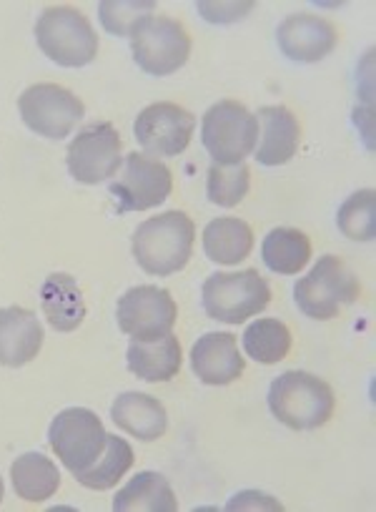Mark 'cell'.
<instances>
[{"instance_id":"cell-1","label":"cell","mask_w":376,"mask_h":512,"mask_svg":"<svg viewBox=\"0 0 376 512\" xmlns=\"http://www.w3.org/2000/svg\"><path fill=\"white\" fill-rule=\"evenodd\" d=\"M196 226L191 216L171 209L143 221L131 239L133 259L151 277L181 272L194 254Z\"/></svg>"},{"instance_id":"cell-2","label":"cell","mask_w":376,"mask_h":512,"mask_svg":"<svg viewBox=\"0 0 376 512\" xmlns=\"http://www.w3.org/2000/svg\"><path fill=\"white\" fill-rule=\"evenodd\" d=\"M269 410L289 430H319L334 417L336 397L321 377L291 369L271 382Z\"/></svg>"},{"instance_id":"cell-3","label":"cell","mask_w":376,"mask_h":512,"mask_svg":"<svg viewBox=\"0 0 376 512\" xmlns=\"http://www.w3.org/2000/svg\"><path fill=\"white\" fill-rule=\"evenodd\" d=\"M361 297V284L341 256L326 254L294 287V302L316 322L336 319Z\"/></svg>"},{"instance_id":"cell-4","label":"cell","mask_w":376,"mask_h":512,"mask_svg":"<svg viewBox=\"0 0 376 512\" xmlns=\"http://www.w3.org/2000/svg\"><path fill=\"white\" fill-rule=\"evenodd\" d=\"M36 43L48 61L63 68H83L98 56L96 31L73 6L46 8L36 23Z\"/></svg>"},{"instance_id":"cell-5","label":"cell","mask_w":376,"mask_h":512,"mask_svg":"<svg viewBox=\"0 0 376 512\" xmlns=\"http://www.w3.org/2000/svg\"><path fill=\"white\" fill-rule=\"evenodd\" d=\"M204 309L221 324H244L271 304V287L256 269L216 272L204 282Z\"/></svg>"},{"instance_id":"cell-6","label":"cell","mask_w":376,"mask_h":512,"mask_svg":"<svg viewBox=\"0 0 376 512\" xmlns=\"http://www.w3.org/2000/svg\"><path fill=\"white\" fill-rule=\"evenodd\" d=\"M259 139V121L239 101L214 103L201 123V141L214 159V164H241L254 154Z\"/></svg>"},{"instance_id":"cell-7","label":"cell","mask_w":376,"mask_h":512,"mask_svg":"<svg viewBox=\"0 0 376 512\" xmlns=\"http://www.w3.org/2000/svg\"><path fill=\"white\" fill-rule=\"evenodd\" d=\"M133 61L148 76H171L191 56V36L176 18L148 16L131 31Z\"/></svg>"},{"instance_id":"cell-8","label":"cell","mask_w":376,"mask_h":512,"mask_svg":"<svg viewBox=\"0 0 376 512\" xmlns=\"http://www.w3.org/2000/svg\"><path fill=\"white\" fill-rule=\"evenodd\" d=\"M108 432L101 417L86 407H68L61 410L51 422L48 442L56 457H61L68 472H81L91 467L106 450Z\"/></svg>"},{"instance_id":"cell-9","label":"cell","mask_w":376,"mask_h":512,"mask_svg":"<svg viewBox=\"0 0 376 512\" xmlns=\"http://www.w3.org/2000/svg\"><path fill=\"white\" fill-rule=\"evenodd\" d=\"M18 111L33 134L61 141L81 123L86 106L76 93L58 83H36L18 98Z\"/></svg>"},{"instance_id":"cell-10","label":"cell","mask_w":376,"mask_h":512,"mask_svg":"<svg viewBox=\"0 0 376 512\" xmlns=\"http://www.w3.org/2000/svg\"><path fill=\"white\" fill-rule=\"evenodd\" d=\"M68 171L78 184L98 186L118 176L123 166V141L113 123H91L68 144Z\"/></svg>"},{"instance_id":"cell-11","label":"cell","mask_w":376,"mask_h":512,"mask_svg":"<svg viewBox=\"0 0 376 512\" xmlns=\"http://www.w3.org/2000/svg\"><path fill=\"white\" fill-rule=\"evenodd\" d=\"M118 327L123 334L138 342H158L173 332L178 319V307L171 292L161 287H133L118 299Z\"/></svg>"},{"instance_id":"cell-12","label":"cell","mask_w":376,"mask_h":512,"mask_svg":"<svg viewBox=\"0 0 376 512\" xmlns=\"http://www.w3.org/2000/svg\"><path fill=\"white\" fill-rule=\"evenodd\" d=\"M173 176L156 156L133 151L123 161L121 176L111 181V196L118 211H148L171 196Z\"/></svg>"},{"instance_id":"cell-13","label":"cell","mask_w":376,"mask_h":512,"mask_svg":"<svg viewBox=\"0 0 376 512\" xmlns=\"http://www.w3.org/2000/svg\"><path fill=\"white\" fill-rule=\"evenodd\" d=\"M196 131V116L171 101L151 103L138 113L133 136L148 156H178L188 149Z\"/></svg>"},{"instance_id":"cell-14","label":"cell","mask_w":376,"mask_h":512,"mask_svg":"<svg viewBox=\"0 0 376 512\" xmlns=\"http://www.w3.org/2000/svg\"><path fill=\"white\" fill-rule=\"evenodd\" d=\"M276 43L289 61L319 63L339 46V28L316 13H291L276 28Z\"/></svg>"},{"instance_id":"cell-15","label":"cell","mask_w":376,"mask_h":512,"mask_svg":"<svg viewBox=\"0 0 376 512\" xmlns=\"http://www.w3.org/2000/svg\"><path fill=\"white\" fill-rule=\"evenodd\" d=\"M191 367L204 384L226 387L244 374L246 359L241 357L239 339L229 332H209L191 349Z\"/></svg>"},{"instance_id":"cell-16","label":"cell","mask_w":376,"mask_h":512,"mask_svg":"<svg viewBox=\"0 0 376 512\" xmlns=\"http://www.w3.org/2000/svg\"><path fill=\"white\" fill-rule=\"evenodd\" d=\"M259 139L254 156L261 166H284L301 146V126L286 106H264L256 113Z\"/></svg>"},{"instance_id":"cell-17","label":"cell","mask_w":376,"mask_h":512,"mask_svg":"<svg viewBox=\"0 0 376 512\" xmlns=\"http://www.w3.org/2000/svg\"><path fill=\"white\" fill-rule=\"evenodd\" d=\"M46 334L36 312L23 307L0 309V364L26 367L41 354Z\"/></svg>"},{"instance_id":"cell-18","label":"cell","mask_w":376,"mask_h":512,"mask_svg":"<svg viewBox=\"0 0 376 512\" xmlns=\"http://www.w3.org/2000/svg\"><path fill=\"white\" fill-rule=\"evenodd\" d=\"M111 420L118 430L141 442H156L166 435L168 415L161 400L143 392H126L111 405Z\"/></svg>"},{"instance_id":"cell-19","label":"cell","mask_w":376,"mask_h":512,"mask_svg":"<svg viewBox=\"0 0 376 512\" xmlns=\"http://www.w3.org/2000/svg\"><path fill=\"white\" fill-rule=\"evenodd\" d=\"M43 317L56 332H76L86 322V299L76 279L66 272H56L41 287Z\"/></svg>"},{"instance_id":"cell-20","label":"cell","mask_w":376,"mask_h":512,"mask_svg":"<svg viewBox=\"0 0 376 512\" xmlns=\"http://www.w3.org/2000/svg\"><path fill=\"white\" fill-rule=\"evenodd\" d=\"M126 362L131 374H136L143 382H171L181 372V342H178V337H173V332L158 339V342H138V339H131Z\"/></svg>"},{"instance_id":"cell-21","label":"cell","mask_w":376,"mask_h":512,"mask_svg":"<svg viewBox=\"0 0 376 512\" xmlns=\"http://www.w3.org/2000/svg\"><path fill=\"white\" fill-rule=\"evenodd\" d=\"M251 249H254V229L244 219L221 216V219L209 221L204 229L206 256L221 267H236L249 259Z\"/></svg>"},{"instance_id":"cell-22","label":"cell","mask_w":376,"mask_h":512,"mask_svg":"<svg viewBox=\"0 0 376 512\" xmlns=\"http://www.w3.org/2000/svg\"><path fill=\"white\" fill-rule=\"evenodd\" d=\"M116 512H176L178 502L163 475L151 470L138 472L113 497Z\"/></svg>"},{"instance_id":"cell-23","label":"cell","mask_w":376,"mask_h":512,"mask_svg":"<svg viewBox=\"0 0 376 512\" xmlns=\"http://www.w3.org/2000/svg\"><path fill=\"white\" fill-rule=\"evenodd\" d=\"M11 482L21 500L38 505L56 495L61 487V472L51 457L41 455V452H26V455L16 457V462L11 465Z\"/></svg>"},{"instance_id":"cell-24","label":"cell","mask_w":376,"mask_h":512,"mask_svg":"<svg viewBox=\"0 0 376 512\" xmlns=\"http://www.w3.org/2000/svg\"><path fill=\"white\" fill-rule=\"evenodd\" d=\"M264 264L276 274H299L311 259V241L304 231L279 226L269 231V236L261 244Z\"/></svg>"},{"instance_id":"cell-25","label":"cell","mask_w":376,"mask_h":512,"mask_svg":"<svg viewBox=\"0 0 376 512\" xmlns=\"http://www.w3.org/2000/svg\"><path fill=\"white\" fill-rule=\"evenodd\" d=\"M133 460H136V457H133V447L128 445L123 437L108 435L106 450L101 452V457H98L91 467L76 472V480L81 482L83 487H88V490H111V487H116L118 482H121V477L131 470Z\"/></svg>"},{"instance_id":"cell-26","label":"cell","mask_w":376,"mask_h":512,"mask_svg":"<svg viewBox=\"0 0 376 512\" xmlns=\"http://www.w3.org/2000/svg\"><path fill=\"white\" fill-rule=\"evenodd\" d=\"M244 352L259 364H279L291 352V329L281 319H256L244 332Z\"/></svg>"},{"instance_id":"cell-27","label":"cell","mask_w":376,"mask_h":512,"mask_svg":"<svg viewBox=\"0 0 376 512\" xmlns=\"http://www.w3.org/2000/svg\"><path fill=\"white\" fill-rule=\"evenodd\" d=\"M251 186V171L246 161L241 164H211L209 176H206V196L211 204L221 209H234L246 199Z\"/></svg>"},{"instance_id":"cell-28","label":"cell","mask_w":376,"mask_h":512,"mask_svg":"<svg viewBox=\"0 0 376 512\" xmlns=\"http://www.w3.org/2000/svg\"><path fill=\"white\" fill-rule=\"evenodd\" d=\"M376 199L374 189H364L351 194L341 204L336 226L351 241H371L376 234Z\"/></svg>"},{"instance_id":"cell-29","label":"cell","mask_w":376,"mask_h":512,"mask_svg":"<svg viewBox=\"0 0 376 512\" xmlns=\"http://www.w3.org/2000/svg\"><path fill=\"white\" fill-rule=\"evenodd\" d=\"M153 11H156V3H101L98 18L111 36L128 38L143 18L153 16Z\"/></svg>"},{"instance_id":"cell-30","label":"cell","mask_w":376,"mask_h":512,"mask_svg":"<svg viewBox=\"0 0 376 512\" xmlns=\"http://www.w3.org/2000/svg\"><path fill=\"white\" fill-rule=\"evenodd\" d=\"M196 8L209 23H236L254 11V3H199Z\"/></svg>"},{"instance_id":"cell-31","label":"cell","mask_w":376,"mask_h":512,"mask_svg":"<svg viewBox=\"0 0 376 512\" xmlns=\"http://www.w3.org/2000/svg\"><path fill=\"white\" fill-rule=\"evenodd\" d=\"M226 510H231V512H239V510H246V512H261V510L279 512V510H284V505H281L279 500H274L271 495H266V492L241 490V492H236L234 497H231L229 505H226Z\"/></svg>"},{"instance_id":"cell-32","label":"cell","mask_w":376,"mask_h":512,"mask_svg":"<svg viewBox=\"0 0 376 512\" xmlns=\"http://www.w3.org/2000/svg\"><path fill=\"white\" fill-rule=\"evenodd\" d=\"M3 495H6V487H3V477H0V502H3Z\"/></svg>"}]
</instances>
